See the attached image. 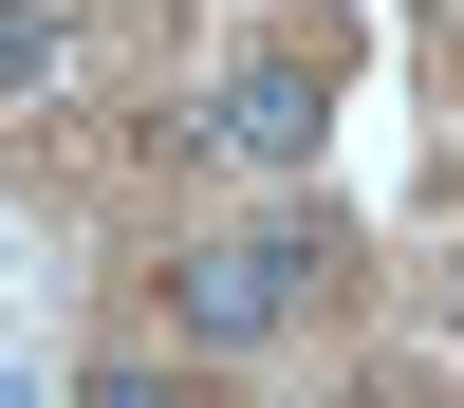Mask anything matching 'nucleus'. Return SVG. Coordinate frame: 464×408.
<instances>
[{"label": "nucleus", "instance_id": "nucleus-1", "mask_svg": "<svg viewBox=\"0 0 464 408\" xmlns=\"http://www.w3.org/2000/svg\"><path fill=\"white\" fill-rule=\"evenodd\" d=\"M223 148H260V167H279V148H316V74H297V56H242V93H223Z\"/></svg>", "mask_w": 464, "mask_h": 408}, {"label": "nucleus", "instance_id": "nucleus-3", "mask_svg": "<svg viewBox=\"0 0 464 408\" xmlns=\"http://www.w3.org/2000/svg\"><path fill=\"white\" fill-rule=\"evenodd\" d=\"M0 93H56V19L37 0H0Z\"/></svg>", "mask_w": 464, "mask_h": 408}, {"label": "nucleus", "instance_id": "nucleus-2", "mask_svg": "<svg viewBox=\"0 0 464 408\" xmlns=\"http://www.w3.org/2000/svg\"><path fill=\"white\" fill-rule=\"evenodd\" d=\"M279 297H297V242H223L205 279H186V316H205V334H260Z\"/></svg>", "mask_w": 464, "mask_h": 408}, {"label": "nucleus", "instance_id": "nucleus-4", "mask_svg": "<svg viewBox=\"0 0 464 408\" xmlns=\"http://www.w3.org/2000/svg\"><path fill=\"white\" fill-rule=\"evenodd\" d=\"M446 56H464V0H446Z\"/></svg>", "mask_w": 464, "mask_h": 408}]
</instances>
